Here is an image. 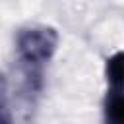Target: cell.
Returning a JSON list of instances; mask_svg holds the SVG:
<instances>
[{
    "instance_id": "cell-5",
    "label": "cell",
    "mask_w": 124,
    "mask_h": 124,
    "mask_svg": "<svg viewBox=\"0 0 124 124\" xmlns=\"http://www.w3.org/2000/svg\"><path fill=\"white\" fill-rule=\"evenodd\" d=\"M4 89H6V79H4V76L0 74V97H2V93H4Z\"/></svg>"
},
{
    "instance_id": "cell-4",
    "label": "cell",
    "mask_w": 124,
    "mask_h": 124,
    "mask_svg": "<svg viewBox=\"0 0 124 124\" xmlns=\"http://www.w3.org/2000/svg\"><path fill=\"white\" fill-rule=\"evenodd\" d=\"M0 124H14L12 116H10V110L6 108L4 103H0Z\"/></svg>"
},
{
    "instance_id": "cell-3",
    "label": "cell",
    "mask_w": 124,
    "mask_h": 124,
    "mask_svg": "<svg viewBox=\"0 0 124 124\" xmlns=\"http://www.w3.org/2000/svg\"><path fill=\"white\" fill-rule=\"evenodd\" d=\"M105 124H124V93L108 91L105 101Z\"/></svg>"
},
{
    "instance_id": "cell-2",
    "label": "cell",
    "mask_w": 124,
    "mask_h": 124,
    "mask_svg": "<svg viewBox=\"0 0 124 124\" xmlns=\"http://www.w3.org/2000/svg\"><path fill=\"white\" fill-rule=\"evenodd\" d=\"M105 78L108 83V91L124 93V50H118L107 58Z\"/></svg>"
},
{
    "instance_id": "cell-1",
    "label": "cell",
    "mask_w": 124,
    "mask_h": 124,
    "mask_svg": "<svg viewBox=\"0 0 124 124\" xmlns=\"http://www.w3.org/2000/svg\"><path fill=\"white\" fill-rule=\"evenodd\" d=\"M58 46V33L52 27H27L19 31L16 48L19 58L29 66H41L52 58Z\"/></svg>"
}]
</instances>
